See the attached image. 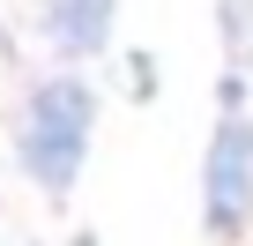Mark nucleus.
<instances>
[{"label":"nucleus","mask_w":253,"mask_h":246,"mask_svg":"<svg viewBox=\"0 0 253 246\" xmlns=\"http://www.w3.org/2000/svg\"><path fill=\"white\" fill-rule=\"evenodd\" d=\"M89 119H97V104H89V90L82 82H45L38 97H30V112H23V172L38 179V187H75V172H82V157H89Z\"/></svg>","instance_id":"f257e3e1"},{"label":"nucleus","mask_w":253,"mask_h":246,"mask_svg":"<svg viewBox=\"0 0 253 246\" xmlns=\"http://www.w3.org/2000/svg\"><path fill=\"white\" fill-rule=\"evenodd\" d=\"M253 209V119H216L201 157V216L209 231H238Z\"/></svg>","instance_id":"f03ea898"},{"label":"nucleus","mask_w":253,"mask_h":246,"mask_svg":"<svg viewBox=\"0 0 253 246\" xmlns=\"http://www.w3.org/2000/svg\"><path fill=\"white\" fill-rule=\"evenodd\" d=\"M112 8H119V0H52V30H60V45H67V52H104Z\"/></svg>","instance_id":"7ed1b4c3"},{"label":"nucleus","mask_w":253,"mask_h":246,"mask_svg":"<svg viewBox=\"0 0 253 246\" xmlns=\"http://www.w3.org/2000/svg\"><path fill=\"white\" fill-rule=\"evenodd\" d=\"M223 38H231L238 60L253 52V0H223Z\"/></svg>","instance_id":"20e7f679"}]
</instances>
